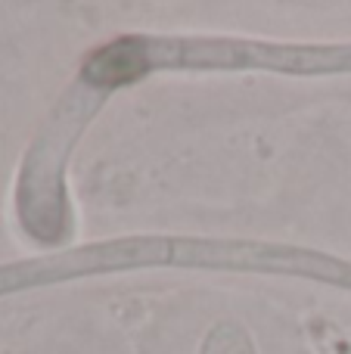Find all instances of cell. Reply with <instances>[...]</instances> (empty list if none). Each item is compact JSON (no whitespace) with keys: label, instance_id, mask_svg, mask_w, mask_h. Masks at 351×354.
Wrapping results in <instances>:
<instances>
[{"label":"cell","instance_id":"obj_1","mask_svg":"<svg viewBox=\"0 0 351 354\" xmlns=\"http://www.w3.org/2000/svg\"><path fill=\"white\" fill-rule=\"evenodd\" d=\"M199 354H258L252 336L243 324L236 320H218L209 333H205Z\"/></svg>","mask_w":351,"mask_h":354}]
</instances>
